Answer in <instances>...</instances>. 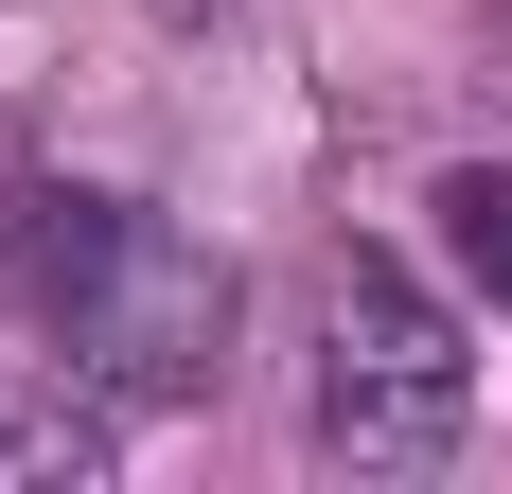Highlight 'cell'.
<instances>
[{
  "instance_id": "5",
  "label": "cell",
  "mask_w": 512,
  "mask_h": 494,
  "mask_svg": "<svg viewBox=\"0 0 512 494\" xmlns=\"http://www.w3.org/2000/svg\"><path fill=\"white\" fill-rule=\"evenodd\" d=\"M177 18H195V0H177Z\"/></svg>"
},
{
  "instance_id": "2",
  "label": "cell",
  "mask_w": 512,
  "mask_h": 494,
  "mask_svg": "<svg viewBox=\"0 0 512 494\" xmlns=\"http://www.w3.org/2000/svg\"><path fill=\"white\" fill-rule=\"evenodd\" d=\"M460 406H477L460 318H442L407 265L354 247V265L318 283V389H301L318 459H354V477H424V459H460Z\"/></svg>"
},
{
  "instance_id": "3",
  "label": "cell",
  "mask_w": 512,
  "mask_h": 494,
  "mask_svg": "<svg viewBox=\"0 0 512 494\" xmlns=\"http://www.w3.org/2000/svg\"><path fill=\"white\" fill-rule=\"evenodd\" d=\"M0 477H18V494L71 477V494H89V477H106V424H89L71 389H0Z\"/></svg>"
},
{
  "instance_id": "4",
  "label": "cell",
  "mask_w": 512,
  "mask_h": 494,
  "mask_svg": "<svg viewBox=\"0 0 512 494\" xmlns=\"http://www.w3.org/2000/svg\"><path fill=\"white\" fill-rule=\"evenodd\" d=\"M442 247H460L477 300H512V177H495V159H460V177H442Z\"/></svg>"
},
{
  "instance_id": "1",
  "label": "cell",
  "mask_w": 512,
  "mask_h": 494,
  "mask_svg": "<svg viewBox=\"0 0 512 494\" xmlns=\"http://www.w3.org/2000/svg\"><path fill=\"white\" fill-rule=\"evenodd\" d=\"M0 283L71 371H106L124 406H195L230 371V265L142 195H36V230L0 247Z\"/></svg>"
}]
</instances>
